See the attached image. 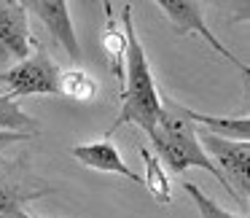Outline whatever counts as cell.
Segmentation results:
<instances>
[{
    "mask_svg": "<svg viewBox=\"0 0 250 218\" xmlns=\"http://www.w3.org/2000/svg\"><path fill=\"white\" fill-rule=\"evenodd\" d=\"M199 146L210 156V162L221 170V175L229 180L231 191L237 194L239 207H248L245 196L250 194V140H226L212 132L196 130Z\"/></svg>",
    "mask_w": 250,
    "mask_h": 218,
    "instance_id": "4",
    "label": "cell"
},
{
    "mask_svg": "<svg viewBox=\"0 0 250 218\" xmlns=\"http://www.w3.org/2000/svg\"><path fill=\"white\" fill-rule=\"evenodd\" d=\"M140 159L146 164V175H143V183H146L148 194L159 202V205H169L172 202V180H169V173L162 167V162L156 159V153L148 146H140Z\"/></svg>",
    "mask_w": 250,
    "mask_h": 218,
    "instance_id": "11",
    "label": "cell"
},
{
    "mask_svg": "<svg viewBox=\"0 0 250 218\" xmlns=\"http://www.w3.org/2000/svg\"><path fill=\"white\" fill-rule=\"evenodd\" d=\"M148 137H151V143H153V153H156V159L162 162V167L167 170V173L183 175L186 170L199 167V170H205V173H210L212 178L226 189V194L231 196V199H237V194L231 191L229 180L223 178L221 170L210 162L205 148L199 146L196 127L186 119L183 105H180L178 100L162 94V116H159V124L153 127V132Z\"/></svg>",
    "mask_w": 250,
    "mask_h": 218,
    "instance_id": "2",
    "label": "cell"
},
{
    "mask_svg": "<svg viewBox=\"0 0 250 218\" xmlns=\"http://www.w3.org/2000/svg\"><path fill=\"white\" fill-rule=\"evenodd\" d=\"M33 135H22V132H3L0 130V148L3 146H14V143H22V140H30Z\"/></svg>",
    "mask_w": 250,
    "mask_h": 218,
    "instance_id": "16",
    "label": "cell"
},
{
    "mask_svg": "<svg viewBox=\"0 0 250 218\" xmlns=\"http://www.w3.org/2000/svg\"><path fill=\"white\" fill-rule=\"evenodd\" d=\"M70 153L89 170H97V173H108V175H121V178L132 180V183H140V175L124 162L121 151L113 146L110 137H103V140L94 143H81V146H73Z\"/></svg>",
    "mask_w": 250,
    "mask_h": 218,
    "instance_id": "8",
    "label": "cell"
},
{
    "mask_svg": "<svg viewBox=\"0 0 250 218\" xmlns=\"http://www.w3.org/2000/svg\"><path fill=\"white\" fill-rule=\"evenodd\" d=\"M0 130L3 132H22V135H35L38 124L35 119H30L17 100H11L8 94H0Z\"/></svg>",
    "mask_w": 250,
    "mask_h": 218,
    "instance_id": "14",
    "label": "cell"
},
{
    "mask_svg": "<svg viewBox=\"0 0 250 218\" xmlns=\"http://www.w3.org/2000/svg\"><path fill=\"white\" fill-rule=\"evenodd\" d=\"M19 218H41V216H33V213H27V210H24V213H22V216H19Z\"/></svg>",
    "mask_w": 250,
    "mask_h": 218,
    "instance_id": "17",
    "label": "cell"
},
{
    "mask_svg": "<svg viewBox=\"0 0 250 218\" xmlns=\"http://www.w3.org/2000/svg\"><path fill=\"white\" fill-rule=\"evenodd\" d=\"M183 113L196 130L212 132L218 137H226V140H250V119L248 116H215V113H202V110L186 108Z\"/></svg>",
    "mask_w": 250,
    "mask_h": 218,
    "instance_id": "9",
    "label": "cell"
},
{
    "mask_svg": "<svg viewBox=\"0 0 250 218\" xmlns=\"http://www.w3.org/2000/svg\"><path fill=\"white\" fill-rule=\"evenodd\" d=\"M121 27L126 35V54H124V87H121V108L116 121L110 124V130L105 135H113L119 127L135 124L140 127L146 135H151L153 127L159 124L162 116V94L153 81L151 62L146 57V49L140 44V35L132 22V3H124L119 11Z\"/></svg>",
    "mask_w": 250,
    "mask_h": 218,
    "instance_id": "1",
    "label": "cell"
},
{
    "mask_svg": "<svg viewBox=\"0 0 250 218\" xmlns=\"http://www.w3.org/2000/svg\"><path fill=\"white\" fill-rule=\"evenodd\" d=\"M100 94V81L83 67L62 70L60 76V97H70L76 103H92Z\"/></svg>",
    "mask_w": 250,
    "mask_h": 218,
    "instance_id": "13",
    "label": "cell"
},
{
    "mask_svg": "<svg viewBox=\"0 0 250 218\" xmlns=\"http://www.w3.org/2000/svg\"><path fill=\"white\" fill-rule=\"evenodd\" d=\"M35 196L38 191H27L14 175L0 167V218H19L24 213V205Z\"/></svg>",
    "mask_w": 250,
    "mask_h": 218,
    "instance_id": "12",
    "label": "cell"
},
{
    "mask_svg": "<svg viewBox=\"0 0 250 218\" xmlns=\"http://www.w3.org/2000/svg\"><path fill=\"white\" fill-rule=\"evenodd\" d=\"M62 67L51 60V54L41 44L27 60L17 62L8 70H0V84L8 87V97H60Z\"/></svg>",
    "mask_w": 250,
    "mask_h": 218,
    "instance_id": "3",
    "label": "cell"
},
{
    "mask_svg": "<svg viewBox=\"0 0 250 218\" xmlns=\"http://www.w3.org/2000/svg\"><path fill=\"white\" fill-rule=\"evenodd\" d=\"M27 8L24 3H8L0 0V67H6L11 60H27L38 41L30 33Z\"/></svg>",
    "mask_w": 250,
    "mask_h": 218,
    "instance_id": "6",
    "label": "cell"
},
{
    "mask_svg": "<svg viewBox=\"0 0 250 218\" xmlns=\"http://www.w3.org/2000/svg\"><path fill=\"white\" fill-rule=\"evenodd\" d=\"M183 189H186V194L191 196V202L196 205L199 218H248V213H229L226 207H221L215 199H210V196H207L205 191L199 189V186L183 183Z\"/></svg>",
    "mask_w": 250,
    "mask_h": 218,
    "instance_id": "15",
    "label": "cell"
},
{
    "mask_svg": "<svg viewBox=\"0 0 250 218\" xmlns=\"http://www.w3.org/2000/svg\"><path fill=\"white\" fill-rule=\"evenodd\" d=\"M105 24L103 35H100V46L105 51V60L110 65V73L124 84V54H126V35H124V27H119L116 22V11H113V3H105Z\"/></svg>",
    "mask_w": 250,
    "mask_h": 218,
    "instance_id": "10",
    "label": "cell"
},
{
    "mask_svg": "<svg viewBox=\"0 0 250 218\" xmlns=\"http://www.w3.org/2000/svg\"><path fill=\"white\" fill-rule=\"evenodd\" d=\"M27 14L38 17L41 22L46 24L54 41L65 49V54L70 57L73 62H81V46H78L76 38V27H73V19H70V6L65 0H27L24 3Z\"/></svg>",
    "mask_w": 250,
    "mask_h": 218,
    "instance_id": "7",
    "label": "cell"
},
{
    "mask_svg": "<svg viewBox=\"0 0 250 218\" xmlns=\"http://www.w3.org/2000/svg\"><path fill=\"white\" fill-rule=\"evenodd\" d=\"M156 6L162 8V14L172 22V27L178 35H196V38H202L215 54L226 57L231 65H237V70L242 73V76H248V65L239 62L237 57L210 33V27H207V22H205V8H202V3H196V0H159Z\"/></svg>",
    "mask_w": 250,
    "mask_h": 218,
    "instance_id": "5",
    "label": "cell"
}]
</instances>
